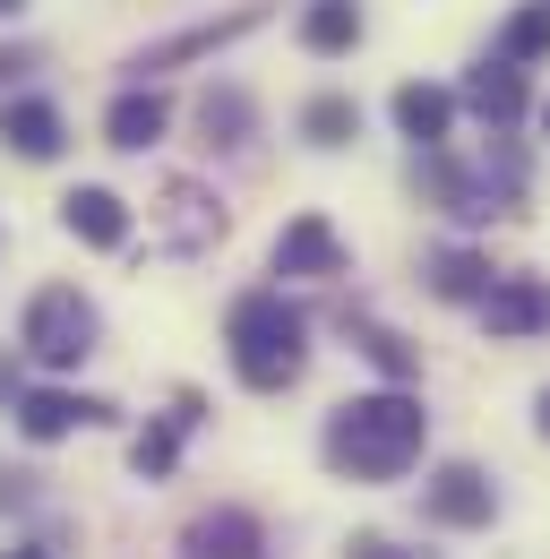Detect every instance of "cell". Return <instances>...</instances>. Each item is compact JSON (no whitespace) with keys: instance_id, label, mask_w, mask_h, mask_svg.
<instances>
[{"instance_id":"6da1fadb","label":"cell","mask_w":550,"mask_h":559,"mask_svg":"<svg viewBox=\"0 0 550 559\" xmlns=\"http://www.w3.org/2000/svg\"><path fill=\"white\" fill-rule=\"evenodd\" d=\"M421 439H430L421 396L379 388V396H352V405L327 414V465H336L344 483H396L412 456H421Z\"/></svg>"},{"instance_id":"7a4b0ae2","label":"cell","mask_w":550,"mask_h":559,"mask_svg":"<svg viewBox=\"0 0 550 559\" xmlns=\"http://www.w3.org/2000/svg\"><path fill=\"white\" fill-rule=\"evenodd\" d=\"M224 345H232V370H241V388H292L301 379V361H310V319L284 301V293H241L232 301V319H224Z\"/></svg>"},{"instance_id":"3957f363","label":"cell","mask_w":550,"mask_h":559,"mask_svg":"<svg viewBox=\"0 0 550 559\" xmlns=\"http://www.w3.org/2000/svg\"><path fill=\"white\" fill-rule=\"evenodd\" d=\"M250 26H267V0H241V9H224V17H199V26H181V35H155V44H138L121 70H130V86H155V78L181 70V61H206V52L241 44Z\"/></svg>"},{"instance_id":"277c9868","label":"cell","mask_w":550,"mask_h":559,"mask_svg":"<svg viewBox=\"0 0 550 559\" xmlns=\"http://www.w3.org/2000/svg\"><path fill=\"white\" fill-rule=\"evenodd\" d=\"M26 353L52 361V370L86 361V353H95V301H86L77 284H44V293L26 301Z\"/></svg>"},{"instance_id":"5b68a950","label":"cell","mask_w":550,"mask_h":559,"mask_svg":"<svg viewBox=\"0 0 550 559\" xmlns=\"http://www.w3.org/2000/svg\"><path fill=\"white\" fill-rule=\"evenodd\" d=\"M267 267H275V276H310V284H327V276H344L352 259H344V241H336V224H327V215H292V224L275 233Z\"/></svg>"},{"instance_id":"8992f818","label":"cell","mask_w":550,"mask_h":559,"mask_svg":"<svg viewBox=\"0 0 550 559\" xmlns=\"http://www.w3.org/2000/svg\"><path fill=\"white\" fill-rule=\"evenodd\" d=\"M421 508H430V525L474 534V525H490V516H499V490H490V474H481V465H439V474H430V490H421Z\"/></svg>"},{"instance_id":"52a82bcc","label":"cell","mask_w":550,"mask_h":559,"mask_svg":"<svg viewBox=\"0 0 550 559\" xmlns=\"http://www.w3.org/2000/svg\"><path fill=\"white\" fill-rule=\"evenodd\" d=\"M474 310H481L490 336H542V328H550V284L542 276H499Z\"/></svg>"},{"instance_id":"ba28073f","label":"cell","mask_w":550,"mask_h":559,"mask_svg":"<svg viewBox=\"0 0 550 559\" xmlns=\"http://www.w3.org/2000/svg\"><path fill=\"white\" fill-rule=\"evenodd\" d=\"M77 421H112V405H104V396H69V388H35V396H17V430H26L35 448L69 439Z\"/></svg>"},{"instance_id":"9c48e42d","label":"cell","mask_w":550,"mask_h":559,"mask_svg":"<svg viewBox=\"0 0 550 559\" xmlns=\"http://www.w3.org/2000/svg\"><path fill=\"white\" fill-rule=\"evenodd\" d=\"M181 559H267V534H259L250 508H215L181 534Z\"/></svg>"},{"instance_id":"30bf717a","label":"cell","mask_w":550,"mask_h":559,"mask_svg":"<svg viewBox=\"0 0 550 559\" xmlns=\"http://www.w3.org/2000/svg\"><path fill=\"white\" fill-rule=\"evenodd\" d=\"M396 130L412 139V155H430V146H447V130H456V95L447 86H396Z\"/></svg>"},{"instance_id":"8fae6325","label":"cell","mask_w":550,"mask_h":559,"mask_svg":"<svg viewBox=\"0 0 550 559\" xmlns=\"http://www.w3.org/2000/svg\"><path fill=\"white\" fill-rule=\"evenodd\" d=\"M61 224L86 241V250H121V241H130V207H121L112 190H95V181L61 199Z\"/></svg>"},{"instance_id":"7c38bea8","label":"cell","mask_w":550,"mask_h":559,"mask_svg":"<svg viewBox=\"0 0 550 559\" xmlns=\"http://www.w3.org/2000/svg\"><path fill=\"white\" fill-rule=\"evenodd\" d=\"M465 104H474L481 130H516V112H525V70L516 61H481L465 78Z\"/></svg>"},{"instance_id":"4fadbf2b","label":"cell","mask_w":550,"mask_h":559,"mask_svg":"<svg viewBox=\"0 0 550 559\" xmlns=\"http://www.w3.org/2000/svg\"><path fill=\"white\" fill-rule=\"evenodd\" d=\"M164 121H172V104H164L155 86H130V95H112V112H104V139L121 146V155H146V146L164 139Z\"/></svg>"},{"instance_id":"5bb4252c","label":"cell","mask_w":550,"mask_h":559,"mask_svg":"<svg viewBox=\"0 0 550 559\" xmlns=\"http://www.w3.org/2000/svg\"><path fill=\"white\" fill-rule=\"evenodd\" d=\"M0 146L26 155V164H52V155H61V112H52L44 95H17V104L0 112Z\"/></svg>"},{"instance_id":"9a60e30c","label":"cell","mask_w":550,"mask_h":559,"mask_svg":"<svg viewBox=\"0 0 550 559\" xmlns=\"http://www.w3.org/2000/svg\"><path fill=\"white\" fill-rule=\"evenodd\" d=\"M190 421H199V396H181L164 421H146V430L130 439V474H138V483H164V474H172V456H181V430H190Z\"/></svg>"},{"instance_id":"2e32d148","label":"cell","mask_w":550,"mask_h":559,"mask_svg":"<svg viewBox=\"0 0 550 559\" xmlns=\"http://www.w3.org/2000/svg\"><path fill=\"white\" fill-rule=\"evenodd\" d=\"M164 207H172V250H206V241H224V207L206 199L199 181H172Z\"/></svg>"},{"instance_id":"e0dca14e","label":"cell","mask_w":550,"mask_h":559,"mask_svg":"<svg viewBox=\"0 0 550 559\" xmlns=\"http://www.w3.org/2000/svg\"><path fill=\"white\" fill-rule=\"evenodd\" d=\"M301 44L319 52V61H336L361 44V0H310V17H301Z\"/></svg>"},{"instance_id":"ac0fdd59","label":"cell","mask_w":550,"mask_h":559,"mask_svg":"<svg viewBox=\"0 0 550 559\" xmlns=\"http://www.w3.org/2000/svg\"><path fill=\"white\" fill-rule=\"evenodd\" d=\"M490 259H474V250H439V259H430V293H439V301H481V293H490Z\"/></svg>"},{"instance_id":"d6986e66","label":"cell","mask_w":550,"mask_h":559,"mask_svg":"<svg viewBox=\"0 0 550 559\" xmlns=\"http://www.w3.org/2000/svg\"><path fill=\"white\" fill-rule=\"evenodd\" d=\"M199 130H206V146H250V95L241 86H215L199 104Z\"/></svg>"},{"instance_id":"ffe728a7","label":"cell","mask_w":550,"mask_h":559,"mask_svg":"<svg viewBox=\"0 0 550 559\" xmlns=\"http://www.w3.org/2000/svg\"><path fill=\"white\" fill-rule=\"evenodd\" d=\"M352 130H361L352 95H310V104H301V139L310 146H352Z\"/></svg>"},{"instance_id":"44dd1931","label":"cell","mask_w":550,"mask_h":559,"mask_svg":"<svg viewBox=\"0 0 550 559\" xmlns=\"http://www.w3.org/2000/svg\"><path fill=\"white\" fill-rule=\"evenodd\" d=\"M542 52H550V0H534V9H516V17H507L499 61H516V70H525V61H542Z\"/></svg>"},{"instance_id":"7402d4cb","label":"cell","mask_w":550,"mask_h":559,"mask_svg":"<svg viewBox=\"0 0 550 559\" xmlns=\"http://www.w3.org/2000/svg\"><path fill=\"white\" fill-rule=\"evenodd\" d=\"M352 345L370 353V361H379L387 379H412V370H421V353H412L405 336H387V328H370V319H352Z\"/></svg>"},{"instance_id":"603a6c76","label":"cell","mask_w":550,"mask_h":559,"mask_svg":"<svg viewBox=\"0 0 550 559\" xmlns=\"http://www.w3.org/2000/svg\"><path fill=\"white\" fill-rule=\"evenodd\" d=\"M344 559H421V551H396L387 534H352V543H344Z\"/></svg>"},{"instance_id":"cb8c5ba5","label":"cell","mask_w":550,"mask_h":559,"mask_svg":"<svg viewBox=\"0 0 550 559\" xmlns=\"http://www.w3.org/2000/svg\"><path fill=\"white\" fill-rule=\"evenodd\" d=\"M26 70H35V52H26V44H0V86H17Z\"/></svg>"},{"instance_id":"d4e9b609","label":"cell","mask_w":550,"mask_h":559,"mask_svg":"<svg viewBox=\"0 0 550 559\" xmlns=\"http://www.w3.org/2000/svg\"><path fill=\"white\" fill-rule=\"evenodd\" d=\"M26 483H35V474H0V508H17V499H26Z\"/></svg>"},{"instance_id":"484cf974","label":"cell","mask_w":550,"mask_h":559,"mask_svg":"<svg viewBox=\"0 0 550 559\" xmlns=\"http://www.w3.org/2000/svg\"><path fill=\"white\" fill-rule=\"evenodd\" d=\"M534 421H542V439H550V388H542V396H534Z\"/></svg>"},{"instance_id":"4316f807","label":"cell","mask_w":550,"mask_h":559,"mask_svg":"<svg viewBox=\"0 0 550 559\" xmlns=\"http://www.w3.org/2000/svg\"><path fill=\"white\" fill-rule=\"evenodd\" d=\"M0 559H52V551H0Z\"/></svg>"},{"instance_id":"83f0119b","label":"cell","mask_w":550,"mask_h":559,"mask_svg":"<svg viewBox=\"0 0 550 559\" xmlns=\"http://www.w3.org/2000/svg\"><path fill=\"white\" fill-rule=\"evenodd\" d=\"M17 9H26V0H0V17H17Z\"/></svg>"},{"instance_id":"f1b7e54d","label":"cell","mask_w":550,"mask_h":559,"mask_svg":"<svg viewBox=\"0 0 550 559\" xmlns=\"http://www.w3.org/2000/svg\"><path fill=\"white\" fill-rule=\"evenodd\" d=\"M542 130H550V104H542Z\"/></svg>"}]
</instances>
